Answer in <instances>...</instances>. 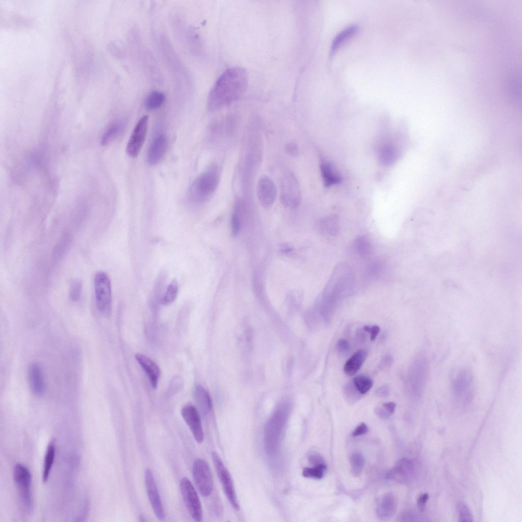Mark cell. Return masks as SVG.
<instances>
[{
  "label": "cell",
  "instance_id": "obj_1",
  "mask_svg": "<svg viewBox=\"0 0 522 522\" xmlns=\"http://www.w3.org/2000/svg\"><path fill=\"white\" fill-rule=\"evenodd\" d=\"M248 74L242 67L227 69L218 79L207 98V108L214 111L229 105L239 99L246 91Z\"/></svg>",
  "mask_w": 522,
  "mask_h": 522
},
{
  "label": "cell",
  "instance_id": "obj_2",
  "mask_svg": "<svg viewBox=\"0 0 522 522\" xmlns=\"http://www.w3.org/2000/svg\"><path fill=\"white\" fill-rule=\"evenodd\" d=\"M290 411L289 403L281 404L267 421L264 429V447L270 456L278 452Z\"/></svg>",
  "mask_w": 522,
  "mask_h": 522
},
{
  "label": "cell",
  "instance_id": "obj_3",
  "mask_svg": "<svg viewBox=\"0 0 522 522\" xmlns=\"http://www.w3.org/2000/svg\"><path fill=\"white\" fill-rule=\"evenodd\" d=\"M219 179L220 171L218 165H211L192 182L188 192L189 200L194 204L207 201L217 189Z\"/></svg>",
  "mask_w": 522,
  "mask_h": 522
},
{
  "label": "cell",
  "instance_id": "obj_4",
  "mask_svg": "<svg viewBox=\"0 0 522 522\" xmlns=\"http://www.w3.org/2000/svg\"><path fill=\"white\" fill-rule=\"evenodd\" d=\"M451 387L453 397L458 404H468L474 392V377L472 371L466 368L457 370L452 378Z\"/></svg>",
  "mask_w": 522,
  "mask_h": 522
},
{
  "label": "cell",
  "instance_id": "obj_5",
  "mask_svg": "<svg viewBox=\"0 0 522 522\" xmlns=\"http://www.w3.org/2000/svg\"><path fill=\"white\" fill-rule=\"evenodd\" d=\"M13 476L23 508L27 513H31L33 509V501L31 491V472L25 465L18 463L14 467Z\"/></svg>",
  "mask_w": 522,
  "mask_h": 522
},
{
  "label": "cell",
  "instance_id": "obj_6",
  "mask_svg": "<svg viewBox=\"0 0 522 522\" xmlns=\"http://www.w3.org/2000/svg\"><path fill=\"white\" fill-rule=\"evenodd\" d=\"M94 291L98 310L103 316H109L112 309V289L110 278L103 272H98L94 278Z\"/></svg>",
  "mask_w": 522,
  "mask_h": 522
},
{
  "label": "cell",
  "instance_id": "obj_7",
  "mask_svg": "<svg viewBox=\"0 0 522 522\" xmlns=\"http://www.w3.org/2000/svg\"><path fill=\"white\" fill-rule=\"evenodd\" d=\"M212 458L217 475L229 502L235 510H239L240 505L230 473L216 452H213L212 453Z\"/></svg>",
  "mask_w": 522,
  "mask_h": 522
},
{
  "label": "cell",
  "instance_id": "obj_8",
  "mask_svg": "<svg viewBox=\"0 0 522 522\" xmlns=\"http://www.w3.org/2000/svg\"><path fill=\"white\" fill-rule=\"evenodd\" d=\"M192 474L195 485L203 497H208L214 487L213 476L207 463L201 458L196 459L193 464Z\"/></svg>",
  "mask_w": 522,
  "mask_h": 522
},
{
  "label": "cell",
  "instance_id": "obj_9",
  "mask_svg": "<svg viewBox=\"0 0 522 522\" xmlns=\"http://www.w3.org/2000/svg\"><path fill=\"white\" fill-rule=\"evenodd\" d=\"M180 489L184 503L192 517L196 521L202 520L203 514L199 497L193 485L186 477L181 479Z\"/></svg>",
  "mask_w": 522,
  "mask_h": 522
},
{
  "label": "cell",
  "instance_id": "obj_10",
  "mask_svg": "<svg viewBox=\"0 0 522 522\" xmlns=\"http://www.w3.org/2000/svg\"><path fill=\"white\" fill-rule=\"evenodd\" d=\"M280 199L282 204L290 208H295L300 204V188L296 177L291 173L285 175L282 179Z\"/></svg>",
  "mask_w": 522,
  "mask_h": 522
},
{
  "label": "cell",
  "instance_id": "obj_11",
  "mask_svg": "<svg viewBox=\"0 0 522 522\" xmlns=\"http://www.w3.org/2000/svg\"><path fill=\"white\" fill-rule=\"evenodd\" d=\"M148 126V116H143L135 125L126 146V153L132 157L137 156L145 140Z\"/></svg>",
  "mask_w": 522,
  "mask_h": 522
},
{
  "label": "cell",
  "instance_id": "obj_12",
  "mask_svg": "<svg viewBox=\"0 0 522 522\" xmlns=\"http://www.w3.org/2000/svg\"><path fill=\"white\" fill-rule=\"evenodd\" d=\"M180 412L195 440L200 443L202 442L204 433L200 416L197 409L192 404H187L181 408Z\"/></svg>",
  "mask_w": 522,
  "mask_h": 522
},
{
  "label": "cell",
  "instance_id": "obj_13",
  "mask_svg": "<svg viewBox=\"0 0 522 522\" xmlns=\"http://www.w3.org/2000/svg\"><path fill=\"white\" fill-rule=\"evenodd\" d=\"M144 481L147 495L153 512L159 520L165 517L164 508L152 472L147 468L144 473Z\"/></svg>",
  "mask_w": 522,
  "mask_h": 522
},
{
  "label": "cell",
  "instance_id": "obj_14",
  "mask_svg": "<svg viewBox=\"0 0 522 522\" xmlns=\"http://www.w3.org/2000/svg\"><path fill=\"white\" fill-rule=\"evenodd\" d=\"M256 190L260 204L265 207H271L277 195L276 187L273 180L268 176H262L257 182Z\"/></svg>",
  "mask_w": 522,
  "mask_h": 522
},
{
  "label": "cell",
  "instance_id": "obj_15",
  "mask_svg": "<svg viewBox=\"0 0 522 522\" xmlns=\"http://www.w3.org/2000/svg\"><path fill=\"white\" fill-rule=\"evenodd\" d=\"M429 368V361L427 356H420L415 364L413 376L414 394L417 397L422 395L427 384Z\"/></svg>",
  "mask_w": 522,
  "mask_h": 522
},
{
  "label": "cell",
  "instance_id": "obj_16",
  "mask_svg": "<svg viewBox=\"0 0 522 522\" xmlns=\"http://www.w3.org/2000/svg\"><path fill=\"white\" fill-rule=\"evenodd\" d=\"M28 380L32 393L36 397L43 396L45 392V383L42 370L37 363H32L28 370Z\"/></svg>",
  "mask_w": 522,
  "mask_h": 522
},
{
  "label": "cell",
  "instance_id": "obj_17",
  "mask_svg": "<svg viewBox=\"0 0 522 522\" xmlns=\"http://www.w3.org/2000/svg\"><path fill=\"white\" fill-rule=\"evenodd\" d=\"M135 357L149 379L152 388L155 389L160 376L159 366L153 360L142 353H136Z\"/></svg>",
  "mask_w": 522,
  "mask_h": 522
},
{
  "label": "cell",
  "instance_id": "obj_18",
  "mask_svg": "<svg viewBox=\"0 0 522 522\" xmlns=\"http://www.w3.org/2000/svg\"><path fill=\"white\" fill-rule=\"evenodd\" d=\"M413 472L412 462L403 458L398 461L395 466L387 473L386 477L398 481L405 482L411 477Z\"/></svg>",
  "mask_w": 522,
  "mask_h": 522
},
{
  "label": "cell",
  "instance_id": "obj_19",
  "mask_svg": "<svg viewBox=\"0 0 522 522\" xmlns=\"http://www.w3.org/2000/svg\"><path fill=\"white\" fill-rule=\"evenodd\" d=\"M396 498L392 493H386L379 500L376 507V514L382 520L390 519L395 513L397 509Z\"/></svg>",
  "mask_w": 522,
  "mask_h": 522
},
{
  "label": "cell",
  "instance_id": "obj_20",
  "mask_svg": "<svg viewBox=\"0 0 522 522\" xmlns=\"http://www.w3.org/2000/svg\"><path fill=\"white\" fill-rule=\"evenodd\" d=\"M167 146V140L165 136L161 135L156 137L151 143L147 155V161L151 165L158 164L164 156Z\"/></svg>",
  "mask_w": 522,
  "mask_h": 522
},
{
  "label": "cell",
  "instance_id": "obj_21",
  "mask_svg": "<svg viewBox=\"0 0 522 522\" xmlns=\"http://www.w3.org/2000/svg\"><path fill=\"white\" fill-rule=\"evenodd\" d=\"M322 177L326 186H331L340 183L342 177L335 166L328 160H324L320 163Z\"/></svg>",
  "mask_w": 522,
  "mask_h": 522
},
{
  "label": "cell",
  "instance_id": "obj_22",
  "mask_svg": "<svg viewBox=\"0 0 522 522\" xmlns=\"http://www.w3.org/2000/svg\"><path fill=\"white\" fill-rule=\"evenodd\" d=\"M194 399L201 411L204 414L212 409V401L207 390L200 385H197L194 390Z\"/></svg>",
  "mask_w": 522,
  "mask_h": 522
},
{
  "label": "cell",
  "instance_id": "obj_23",
  "mask_svg": "<svg viewBox=\"0 0 522 522\" xmlns=\"http://www.w3.org/2000/svg\"><path fill=\"white\" fill-rule=\"evenodd\" d=\"M367 357V353L363 350L356 352L345 363L344 373L348 376L354 375L362 366Z\"/></svg>",
  "mask_w": 522,
  "mask_h": 522
},
{
  "label": "cell",
  "instance_id": "obj_24",
  "mask_svg": "<svg viewBox=\"0 0 522 522\" xmlns=\"http://www.w3.org/2000/svg\"><path fill=\"white\" fill-rule=\"evenodd\" d=\"M397 150L393 144L390 143L382 144L378 150L380 161L384 165H390L394 162L398 156Z\"/></svg>",
  "mask_w": 522,
  "mask_h": 522
},
{
  "label": "cell",
  "instance_id": "obj_25",
  "mask_svg": "<svg viewBox=\"0 0 522 522\" xmlns=\"http://www.w3.org/2000/svg\"><path fill=\"white\" fill-rule=\"evenodd\" d=\"M358 27L356 25H350L341 32L334 38L330 48V55H332L340 46L357 32Z\"/></svg>",
  "mask_w": 522,
  "mask_h": 522
},
{
  "label": "cell",
  "instance_id": "obj_26",
  "mask_svg": "<svg viewBox=\"0 0 522 522\" xmlns=\"http://www.w3.org/2000/svg\"><path fill=\"white\" fill-rule=\"evenodd\" d=\"M55 457V445L54 441H50L46 449L44 459L42 480L46 482L48 479L49 474L54 462Z\"/></svg>",
  "mask_w": 522,
  "mask_h": 522
},
{
  "label": "cell",
  "instance_id": "obj_27",
  "mask_svg": "<svg viewBox=\"0 0 522 522\" xmlns=\"http://www.w3.org/2000/svg\"><path fill=\"white\" fill-rule=\"evenodd\" d=\"M124 125L125 122L122 120L113 123L108 127L102 136L101 144L105 145L115 140L123 131Z\"/></svg>",
  "mask_w": 522,
  "mask_h": 522
},
{
  "label": "cell",
  "instance_id": "obj_28",
  "mask_svg": "<svg viewBox=\"0 0 522 522\" xmlns=\"http://www.w3.org/2000/svg\"><path fill=\"white\" fill-rule=\"evenodd\" d=\"M165 94L159 91L153 90L150 92L145 100V106L149 110H153L159 108L164 102Z\"/></svg>",
  "mask_w": 522,
  "mask_h": 522
},
{
  "label": "cell",
  "instance_id": "obj_29",
  "mask_svg": "<svg viewBox=\"0 0 522 522\" xmlns=\"http://www.w3.org/2000/svg\"><path fill=\"white\" fill-rule=\"evenodd\" d=\"M354 247L360 256L368 257L371 252V245L369 241L364 237H357L354 242Z\"/></svg>",
  "mask_w": 522,
  "mask_h": 522
},
{
  "label": "cell",
  "instance_id": "obj_30",
  "mask_svg": "<svg viewBox=\"0 0 522 522\" xmlns=\"http://www.w3.org/2000/svg\"><path fill=\"white\" fill-rule=\"evenodd\" d=\"M178 292V283L175 280H173L167 287L165 293L162 297L160 303L163 305H168L176 299Z\"/></svg>",
  "mask_w": 522,
  "mask_h": 522
},
{
  "label": "cell",
  "instance_id": "obj_31",
  "mask_svg": "<svg viewBox=\"0 0 522 522\" xmlns=\"http://www.w3.org/2000/svg\"><path fill=\"white\" fill-rule=\"evenodd\" d=\"M353 384L359 394H364L372 387L373 381L369 377L359 375L354 378Z\"/></svg>",
  "mask_w": 522,
  "mask_h": 522
},
{
  "label": "cell",
  "instance_id": "obj_32",
  "mask_svg": "<svg viewBox=\"0 0 522 522\" xmlns=\"http://www.w3.org/2000/svg\"><path fill=\"white\" fill-rule=\"evenodd\" d=\"M327 469L326 464L315 465L312 467H305L302 471L304 477L320 479L324 476Z\"/></svg>",
  "mask_w": 522,
  "mask_h": 522
},
{
  "label": "cell",
  "instance_id": "obj_33",
  "mask_svg": "<svg viewBox=\"0 0 522 522\" xmlns=\"http://www.w3.org/2000/svg\"><path fill=\"white\" fill-rule=\"evenodd\" d=\"M241 228V205L238 202L235 204L231 218V232L233 237H236Z\"/></svg>",
  "mask_w": 522,
  "mask_h": 522
},
{
  "label": "cell",
  "instance_id": "obj_34",
  "mask_svg": "<svg viewBox=\"0 0 522 522\" xmlns=\"http://www.w3.org/2000/svg\"><path fill=\"white\" fill-rule=\"evenodd\" d=\"M350 463L352 474L354 476L360 475L364 464L363 456L359 453H354L351 456Z\"/></svg>",
  "mask_w": 522,
  "mask_h": 522
},
{
  "label": "cell",
  "instance_id": "obj_35",
  "mask_svg": "<svg viewBox=\"0 0 522 522\" xmlns=\"http://www.w3.org/2000/svg\"><path fill=\"white\" fill-rule=\"evenodd\" d=\"M322 229L326 233L335 235L338 231V224L336 217H330L322 221L320 224Z\"/></svg>",
  "mask_w": 522,
  "mask_h": 522
},
{
  "label": "cell",
  "instance_id": "obj_36",
  "mask_svg": "<svg viewBox=\"0 0 522 522\" xmlns=\"http://www.w3.org/2000/svg\"><path fill=\"white\" fill-rule=\"evenodd\" d=\"M459 521H473V516L468 506L463 501L457 505Z\"/></svg>",
  "mask_w": 522,
  "mask_h": 522
},
{
  "label": "cell",
  "instance_id": "obj_37",
  "mask_svg": "<svg viewBox=\"0 0 522 522\" xmlns=\"http://www.w3.org/2000/svg\"><path fill=\"white\" fill-rule=\"evenodd\" d=\"M83 289V284L81 280L76 279L70 284L69 288V297L73 301H77L81 298Z\"/></svg>",
  "mask_w": 522,
  "mask_h": 522
},
{
  "label": "cell",
  "instance_id": "obj_38",
  "mask_svg": "<svg viewBox=\"0 0 522 522\" xmlns=\"http://www.w3.org/2000/svg\"><path fill=\"white\" fill-rule=\"evenodd\" d=\"M182 382L183 381L180 377L177 376L173 378L169 385L167 394L169 396H172L178 392L183 385Z\"/></svg>",
  "mask_w": 522,
  "mask_h": 522
},
{
  "label": "cell",
  "instance_id": "obj_39",
  "mask_svg": "<svg viewBox=\"0 0 522 522\" xmlns=\"http://www.w3.org/2000/svg\"><path fill=\"white\" fill-rule=\"evenodd\" d=\"M382 265L378 262H375L371 265L368 271V274L370 278H374L377 276L381 271Z\"/></svg>",
  "mask_w": 522,
  "mask_h": 522
},
{
  "label": "cell",
  "instance_id": "obj_40",
  "mask_svg": "<svg viewBox=\"0 0 522 522\" xmlns=\"http://www.w3.org/2000/svg\"><path fill=\"white\" fill-rule=\"evenodd\" d=\"M309 462L313 466L325 464L323 458L317 453H311L308 457Z\"/></svg>",
  "mask_w": 522,
  "mask_h": 522
},
{
  "label": "cell",
  "instance_id": "obj_41",
  "mask_svg": "<svg viewBox=\"0 0 522 522\" xmlns=\"http://www.w3.org/2000/svg\"><path fill=\"white\" fill-rule=\"evenodd\" d=\"M368 431V427L367 425L363 423L360 424L358 425L352 433V436L355 437L359 435H363L366 433Z\"/></svg>",
  "mask_w": 522,
  "mask_h": 522
},
{
  "label": "cell",
  "instance_id": "obj_42",
  "mask_svg": "<svg viewBox=\"0 0 522 522\" xmlns=\"http://www.w3.org/2000/svg\"><path fill=\"white\" fill-rule=\"evenodd\" d=\"M337 348L339 352L342 354L347 353L350 350V346L348 342L344 339L340 340L337 342Z\"/></svg>",
  "mask_w": 522,
  "mask_h": 522
},
{
  "label": "cell",
  "instance_id": "obj_43",
  "mask_svg": "<svg viewBox=\"0 0 522 522\" xmlns=\"http://www.w3.org/2000/svg\"><path fill=\"white\" fill-rule=\"evenodd\" d=\"M363 329L366 331L370 333V339L371 341H374L375 340L377 335H378L380 331L379 327L376 325L373 326L372 327L364 326L363 327Z\"/></svg>",
  "mask_w": 522,
  "mask_h": 522
},
{
  "label": "cell",
  "instance_id": "obj_44",
  "mask_svg": "<svg viewBox=\"0 0 522 522\" xmlns=\"http://www.w3.org/2000/svg\"><path fill=\"white\" fill-rule=\"evenodd\" d=\"M285 151L292 156H296L298 153V148L295 143L291 142L286 144Z\"/></svg>",
  "mask_w": 522,
  "mask_h": 522
},
{
  "label": "cell",
  "instance_id": "obj_45",
  "mask_svg": "<svg viewBox=\"0 0 522 522\" xmlns=\"http://www.w3.org/2000/svg\"><path fill=\"white\" fill-rule=\"evenodd\" d=\"M429 499V494L423 493L419 496L417 499V505L420 510H424L426 503Z\"/></svg>",
  "mask_w": 522,
  "mask_h": 522
},
{
  "label": "cell",
  "instance_id": "obj_46",
  "mask_svg": "<svg viewBox=\"0 0 522 522\" xmlns=\"http://www.w3.org/2000/svg\"><path fill=\"white\" fill-rule=\"evenodd\" d=\"M375 412L378 416L383 419L388 418L391 415L383 407L376 408Z\"/></svg>",
  "mask_w": 522,
  "mask_h": 522
},
{
  "label": "cell",
  "instance_id": "obj_47",
  "mask_svg": "<svg viewBox=\"0 0 522 522\" xmlns=\"http://www.w3.org/2000/svg\"><path fill=\"white\" fill-rule=\"evenodd\" d=\"M389 394V388L387 386L384 385L379 388L376 391V395L377 396L379 397H386Z\"/></svg>",
  "mask_w": 522,
  "mask_h": 522
},
{
  "label": "cell",
  "instance_id": "obj_48",
  "mask_svg": "<svg viewBox=\"0 0 522 522\" xmlns=\"http://www.w3.org/2000/svg\"><path fill=\"white\" fill-rule=\"evenodd\" d=\"M382 406L391 414L392 415L395 411L396 407V404L392 402L384 403L383 404Z\"/></svg>",
  "mask_w": 522,
  "mask_h": 522
},
{
  "label": "cell",
  "instance_id": "obj_49",
  "mask_svg": "<svg viewBox=\"0 0 522 522\" xmlns=\"http://www.w3.org/2000/svg\"><path fill=\"white\" fill-rule=\"evenodd\" d=\"M281 250L284 253L287 254L291 252L292 248L289 245L284 244L281 246Z\"/></svg>",
  "mask_w": 522,
  "mask_h": 522
},
{
  "label": "cell",
  "instance_id": "obj_50",
  "mask_svg": "<svg viewBox=\"0 0 522 522\" xmlns=\"http://www.w3.org/2000/svg\"><path fill=\"white\" fill-rule=\"evenodd\" d=\"M139 519H140V521H146L145 517L144 516H142V515H141L140 516Z\"/></svg>",
  "mask_w": 522,
  "mask_h": 522
}]
</instances>
